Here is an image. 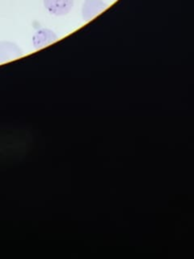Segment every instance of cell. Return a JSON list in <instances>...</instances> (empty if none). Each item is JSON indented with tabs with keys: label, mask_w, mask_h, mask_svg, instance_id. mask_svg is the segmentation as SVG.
<instances>
[{
	"label": "cell",
	"mask_w": 194,
	"mask_h": 259,
	"mask_svg": "<svg viewBox=\"0 0 194 259\" xmlns=\"http://www.w3.org/2000/svg\"><path fill=\"white\" fill-rule=\"evenodd\" d=\"M74 2L75 0H43V5L51 14L62 16L71 11Z\"/></svg>",
	"instance_id": "1"
},
{
	"label": "cell",
	"mask_w": 194,
	"mask_h": 259,
	"mask_svg": "<svg viewBox=\"0 0 194 259\" xmlns=\"http://www.w3.org/2000/svg\"><path fill=\"white\" fill-rule=\"evenodd\" d=\"M106 8L103 0H85L82 5V17L85 21H89Z\"/></svg>",
	"instance_id": "2"
},
{
	"label": "cell",
	"mask_w": 194,
	"mask_h": 259,
	"mask_svg": "<svg viewBox=\"0 0 194 259\" xmlns=\"http://www.w3.org/2000/svg\"><path fill=\"white\" fill-rule=\"evenodd\" d=\"M57 38L58 36L53 30L47 28H41L33 34L32 44L35 49H40L54 42Z\"/></svg>",
	"instance_id": "3"
},
{
	"label": "cell",
	"mask_w": 194,
	"mask_h": 259,
	"mask_svg": "<svg viewBox=\"0 0 194 259\" xmlns=\"http://www.w3.org/2000/svg\"><path fill=\"white\" fill-rule=\"evenodd\" d=\"M21 50L11 41H0V63H4L21 56Z\"/></svg>",
	"instance_id": "4"
}]
</instances>
